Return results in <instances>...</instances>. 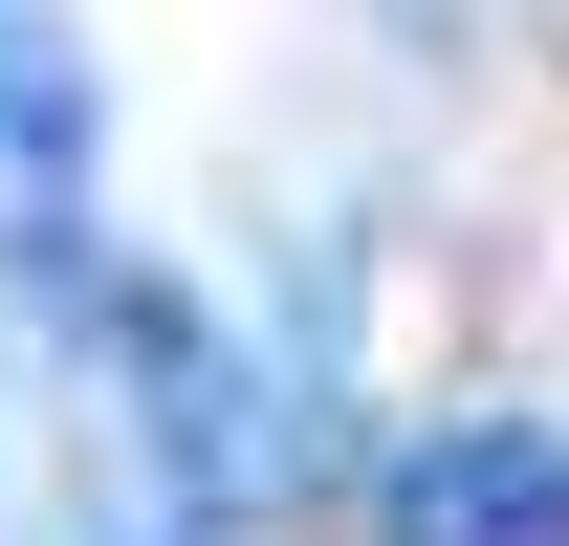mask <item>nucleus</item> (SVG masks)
Segmentation results:
<instances>
[{
	"label": "nucleus",
	"mask_w": 569,
	"mask_h": 546,
	"mask_svg": "<svg viewBox=\"0 0 569 546\" xmlns=\"http://www.w3.org/2000/svg\"><path fill=\"white\" fill-rule=\"evenodd\" d=\"M372 546H569V415H526V394L417 415L372 459Z\"/></svg>",
	"instance_id": "obj_1"
}]
</instances>
